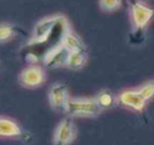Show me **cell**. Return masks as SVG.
I'll use <instances>...</instances> for the list:
<instances>
[{
  "label": "cell",
  "instance_id": "cell-1",
  "mask_svg": "<svg viewBox=\"0 0 154 145\" xmlns=\"http://www.w3.org/2000/svg\"><path fill=\"white\" fill-rule=\"evenodd\" d=\"M131 30L130 39L132 43L139 44L143 39L146 28L154 17V10L143 5L140 0H129Z\"/></svg>",
  "mask_w": 154,
  "mask_h": 145
},
{
  "label": "cell",
  "instance_id": "cell-2",
  "mask_svg": "<svg viewBox=\"0 0 154 145\" xmlns=\"http://www.w3.org/2000/svg\"><path fill=\"white\" fill-rule=\"evenodd\" d=\"M101 111L95 98H70L64 113L71 118H94L100 114Z\"/></svg>",
  "mask_w": 154,
  "mask_h": 145
},
{
  "label": "cell",
  "instance_id": "cell-3",
  "mask_svg": "<svg viewBox=\"0 0 154 145\" xmlns=\"http://www.w3.org/2000/svg\"><path fill=\"white\" fill-rule=\"evenodd\" d=\"M45 79H47V74L45 69L35 64L22 69L18 75V82L20 86L26 89H36L43 85Z\"/></svg>",
  "mask_w": 154,
  "mask_h": 145
},
{
  "label": "cell",
  "instance_id": "cell-4",
  "mask_svg": "<svg viewBox=\"0 0 154 145\" xmlns=\"http://www.w3.org/2000/svg\"><path fill=\"white\" fill-rule=\"evenodd\" d=\"M77 136V129L74 122L70 118L61 120L53 134V145H70Z\"/></svg>",
  "mask_w": 154,
  "mask_h": 145
},
{
  "label": "cell",
  "instance_id": "cell-5",
  "mask_svg": "<svg viewBox=\"0 0 154 145\" xmlns=\"http://www.w3.org/2000/svg\"><path fill=\"white\" fill-rule=\"evenodd\" d=\"M48 100L52 109L60 112H66V104L70 100L69 88L63 83H55L48 92Z\"/></svg>",
  "mask_w": 154,
  "mask_h": 145
},
{
  "label": "cell",
  "instance_id": "cell-6",
  "mask_svg": "<svg viewBox=\"0 0 154 145\" xmlns=\"http://www.w3.org/2000/svg\"><path fill=\"white\" fill-rule=\"evenodd\" d=\"M70 51L66 47L59 44L50 48L42 56V62L48 68H59L66 66Z\"/></svg>",
  "mask_w": 154,
  "mask_h": 145
},
{
  "label": "cell",
  "instance_id": "cell-7",
  "mask_svg": "<svg viewBox=\"0 0 154 145\" xmlns=\"http://www.w3.org/2000/svg\"><path fill=\"white\" fill-rule=\"evenodd\" d=\"M23 137V128L16 120L0 115V140H18Z\"/></svg>",
  "mask_w": 154,
  "mask_h": 145
},
{
  "label": "cell",
  "instance_id": "cell-8",
  "mask_svg": "<svg viewBox=\"0 0 154 145\" xmlns=\"http://www.w3.org/2000/svg\"><path fill=\"white\" fill-rule=\"evenodd\" d=\"M119 101L122 105L136 111H141L145 108L147 101L140 95L137 90H126L119 95Z\"/></svg>",
  "mask_w": 154,
  "mask_h": 145
},
{
  "label": "cell",
  "instance_id": "cell-9",
  "mask_svg": "<svg viewBox=\"0 0 154 145\" xmlns=\"http://www.w3.org/2000/svg\"><path fill=\"white\" fill-rule=\"evenodd\" d=\"M61 45L66 47L70 52L73 51H87L86 45L80 39V37L75 34L71 28L66 31L61 39Z\"/></svg>",
  "mask_w": 154,
  "mask_h": 145
},
{
  "label": "cell",
  "instance_id": "cell-10",
  "mask_svg": "<svg viewBox=\"0 0 154 145\" xmlns=\"http://www.w3.org/2000/svg\"><path fill=\"white\" fill-rule=\"evenodd\" d=\"M21 33V29L11 22L0 24V45L7 44Z\"/></svg>",
  "mask_w": 154,
  "mask_h": 145
},
{
  "label": "cell",
  "instance_id": "cell-11",
  "mask_svg": "<svg viewBox=\"0 0 154 145\" xmlns=\"http://www.w3.org/2000/svg\"><path fill=\"white\" fill-rule=\"evenodd\" d=\"M88 55L87 51H73L70 52L66 63V67H69L72 70H79L86 65Z\"/></svg>",
  "mask_w": 154,
  "mask_h": 145
},
{
  "label": "cell",
  "instance_id": "cell-12",
  "mask_svg": "<svg viewBox=\"0 0 154 145\" xmlns=\"http://www.w3.org/2000/svg\"><path fill=\"white\" fill-rule=\"evenodd\" d=\"M94 98L97 104H98V106L101 108V110L111 108V107H113L114 103H115V98H114L113 93L108 89L101 90L100 92H98L96 98Z\"/></svg>",
  "mask_w": 154,
  "mask_h": 145
},
{
  "label": "cell",
  "instance_id": "cell-13",
  "mask_svg": "<svg viewBox=\"0 0 154 145\" xmlns=\"http://www.w3.org/2000/svg\"><path fill=\"white\" fill-rule=\"evenodd\" d=\"M122 5V0H99V7L103 12L111 13L118 10Z\"/></svg>",
  "mask_w": 154,
  "mask_h": 145
},
{
  "label": "cell",
  "instance_id": "cell-14",
  "mask_svg": "<svg viewBox=\"0 0 154 145\" xmlns=\"http://www.w3.org/2000/svg\"><path fill=\"white\" fill-rule=\"evenodd\" d=\"M137 91L140 93V95L143 96L146 101H149L150 98L154 95V81L145 84V85L141 86Z\"/></svg>",
  "mask_w": 154,
  "mask_h": 145
},
{
  "label": "cell",
  "instance_id": "cell-15",
  "mask_svg": "<svg viewBox=\"0 0 154 145\" xmlns=\"http://www.w3.org/2000/svg\"><path fill=\"white\" fill-rule=\"evenodd\" d=\"M140 1H143V0H140Z\"/></svg>",
  "mask_w": 154,
  "mask_h": 145
}]
</instances>
